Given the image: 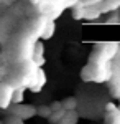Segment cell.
I'll return each mask as SVG.
<instances>
[{"label":"cell","instance_id":"6da1fadb","mask_svg":"<svg viewBox=\"0 0 120 124\" xmlns=\"http://www.w3.org/2000/svg\"><path fill=\"white\" fill-rule=\"evenodd\" d=\"M8 109L12 111V114L18 116V117H21L23 121L25 119H30V117H33V116L36 114V108L31 104H21V103H17V104H10Z\"/></svg>","mask_w":120,"mask_h":124},{"label":"cell","instance_id":"7a4b0ae2","mask_svg":"<svg viewBox=\"0 0 120 124\" xmlns=\"http://www.w3.org/2000/svg\"><path fill=\"white\" fill-rule=\"evenodd\" d=\"M13 88L10 83L2 81L0 83V109H8L12 104V94H13Z\"/></svg>","mask_w":120,"mask_h":124},{"label":"cell","instance_id":"3957f363","mask_svg":"<svg viewBox=\"0 0 120 124\" xmlns=\"http://www.w3.org/2000/svg\"><path fill=\"white\" fill-rule=\"evenodd\" d=\"M105 121L110 124H120V108L115 104H107L105 106Z\"/></svg>","mask_w":120,"mask_h":124},{"label":"cell","instance_id":"277c9868","mask_svg":"<svg viewBox=\"0 0 120 124\" xmlns=\"http://www.w3.org/2000/svg\"><path fill=\"white\" fill-rule=\"evenodd\" d=\"M45 85H46V75H45L43 68L40 66V68H38V75H36V83L31 86L30 89H31L33 93H40V89H41Z\"/></svg>","mask_w":120,"mask_h":124},{"label":"cell","instance_id":"5b68a950","mask_svg":"<svg viewBox=\"0 0 120 124\" xmlns=\"http://www.w3.org/2000/svg\"><path fill=\"white\" fill-rule=\"evenodd\" d=\"M54 30H56V25H54V20L48 18L46 25H45V28H43V33H41V37L40 38L43 40H49L53 35H54Z\"/></svg>","mask_w":120,"mask_h":124},{"label":"cell","instance_id":"8992f818","mask_svg":"<svg viewBox=\"0 0 120 124\" xmlns=\"http://www.w3.org/2000/svg\"><path fill=\"white\" fill-rule=\"evenodd\" d=\"M25 86H15L13 88V94H12V104H17V103H23L25 99Z\"/></svg>","mask_w":120,"mask_h":124},{"label":"cell","instance_id":"52a82bcc","mask_svg":"<svg viewBox=\"0 0 120 124\" xmlns=\"http://www.w3.org/2000/svg\"><path fill=\"white\" fill-rule=\"evenodd\" d=\"M77 121H79V116L76 113V109H71V111H66L64 113V116L61 117L59 124H76Z\"/></svg>","mask_w":120,"mask_h":124},{"label":"cell","instance_id":"ba28073f","mask_svg":"<svg viewBox=\"0 0 120 124\" xmlns=\"http://www.w3.org/2000/svg\"><path fill=\"white\" fill-rule=\"evenodd\" d=\"M61 106L64 108L66 111H71V109H76L77 108V99L71 96V98H64L63 101H61Z\"/></svg>","mask_w":120,"mask_h":124},{"label":"cell","instance_id":"9c48e42d","mask_svg":"<svg viewBox=\"0 0 120 124\" xmlns=\"http://www.w3.org/2000/svg\"><path fill=\"white\" fill-rule=\"evenodd\" d=\"M36 114L41 116V117H49V114H51V108H49V104H41L36 108Z\"/></svg>","mask_w":120,"mask_h":124},{"label":"cell","instance_id":"30bf717a","mask_svg":"<svg viewBox=\"0 0 120 124\" xmlns=\"http://www.w3.org/2000/svg\"><path fill=\"white\" fill-rule=\"evenodd\" d=\"M45 55V46H43V43L41 41H38L35 43V48H33V56H43Z\"/></svg>","mask_w":120,"mask_h":124},{"label":"cell","instance_id":"8fae6325","mask_svg":"<svg viewBox=\"0 0 120 124\" xmlns=\"http://www.w3.org/2000/svg\"><path fill=\"white\" fill-rule=\"evenodd\" d=\"M59 2H61V5H63L64 8H67V7H71V8H73L74 5H76V3H79L81 0H59Z\"/></svg>","mask_w":120,"mask_h":124},{"label":"cell","instance_id":"7c38bea8","mask_svg":"<svg viewBox=\"0 0 120 124\" xmlns=\"http://www.w3.org/2000/svg\"><path fill=\"white\" fill-rule=\"evenodd\" d=\"M102 0H81V3L86 5V7H89V5H99Z\"/></svg>","mask_w":120,"mask_h":124},{"label":"cell","instance_id":"4fadbf2b","mask_svg":"<svg viewBox=\"0 0 120 124\" xmlns=\"http://www.w3.org/2000/svg\"><path fill=\"white\" fill-rule=\"evenodd\" d=\"M5 123H23V119H21V117H18V116H8V119H7V121H5Z\"/></svg>","mask_w":120,"mask_h":124},{"label":"cell","instance_id":"5bb4252c","mask_svg":"<svg viewBox=\"0 0 120 124\" xmlns=\"http://www.w3.org/2000/svg\"><path fill=\"white\" fill-rule=\"evenodd\" d=\"M49 108H51V111H56V109H61L63 106H61V101H53L49 104Z\"/></svg>","mask_w":120,"mask_h":124},{"label":"cell","instance_id":"9a60e30c","mask_svg":"<svg viewBox=\"0 0 120 124\" xmlns=\"http://www.w3.org/2000/svg\"><path fill=\"white\" fill-rule=\"evenodd\" d=\"M119 108H120V104H119Z\"/></svg>","mask_w":120,"mask_h":124}]
</instances>
